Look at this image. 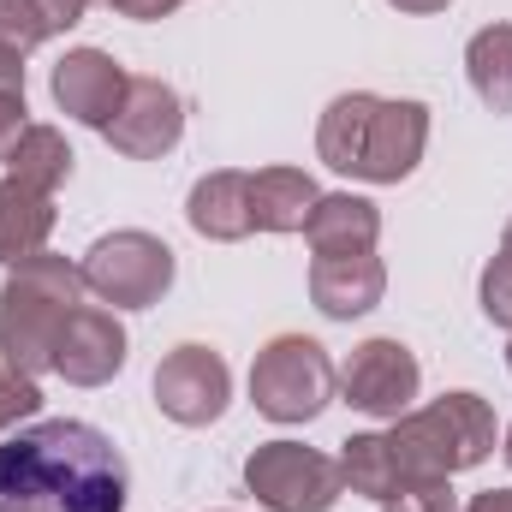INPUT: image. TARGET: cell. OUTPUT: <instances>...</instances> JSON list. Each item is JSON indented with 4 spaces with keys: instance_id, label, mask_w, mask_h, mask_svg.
Here are the masks:
<instances>
[{
    "instance_id": "obj_1",
    "label": "cell",
    "mask_w": 512,
    "mask_h": 512,
    "mask_svg": "<svg viewBox=\"0 0 512 512\" xmlns=\"http://www.w3.org/2000/svg\"><path fill=\"white\" fill-rule=\"evenodd\" d=\"M126 453L78 417H36L0 441V512H126Z\"/></svg>"
},
{
    "instance_id": "obj_2",
    "label": "cell",
    "mask_w": 512,
    "mask_h": 512,
    "mask_svg": "<svg viewBox=\"0 0 512 512\" xmlns=\"http://www.w3.org/2000/svg\"><path fill=\"white\" fill-rule=\"evenodd\" d=\"M429 149V108L411 96H376V90H346L322 108L316 120V155L364 185H399L417 173Z\"/></svg>"
},
{
    "instance_id": "obj_3",
    "label": "cell",
    "mask_w": 512,
    "mask_h": 512,
    "mask_svg": "<svg viewBox=\"0 0 512 512\" xmlns=\"http://www.w3.org/2000/svg\"><path fill=\"white\" fill-rule=\"evenodd\" d=\"M84 292H90L84 268L54 251L6 268V286H0V364L30 376V382L54 376V346H60L72 310L84 304Z\"/></svg>"
},
{
    "instance_id": "obj_4",
    "label": "cell",
    "mask_w": 512,
    "mask_h": 512,
    "mask_svg": "<svg viewBox=\"0 0 512 512\" xmlns=\"http://www.w3.org/2000/svg\"><path fill=\"white\" fill-rule=\"evenodd\" d=\"M387 459H393V483H429V477H459L477 471L495 453V411L483 393H441L423 411L393 417V429L382 435Z\"/></svg>"
},
{
    "instance_id": "obj_5",
    "label": "cell",
    "mask_w": 512,
    "mask_h": 512,
    "mask_svg": "<svg viewBox=\"0 0 512 512\" xmlns=\"http://www.w3.org/2000/svg\"><path fill=\"white\" fill-rule=\"evenodd\" d=\"M334 358L310 334H280L251 364V405L268 423H310L334 399Z\"/></svg>"
},
{
    "instance_id": "obj_6",
    "label": "cell",
    "mask_w": 512,
    "mask_h": 512,
    "mask_svg": "<svg viewBox=\"0 0 512 512\" xmlns=\"http://www.w3.org/2000/svg\"><path fill=\"white\" fill-rule=\"evenodd\" d=\"M78 268H84V286H90L102 304H114V310H149V304H161L167 286H173V274H179L173 251H167L155 233H143V227L102 233V239L84 251Z\"/></svg>"
},
{
    "instance_id": "obj_7",
    "label": "cell",
    "mask_w": 512,
    "mask_h": 512,
    "mask_svg": "<svg viewBox=\"0 0 512 512\" xmlns=\"http://www.w3.org/2000/svg\"><path fill=\"white\" fill-rule=\"evenodd\" d=\"M245 489L268 512H328L346 495V477H340V459L304 441H262L245 459Z\"/></svg>"
},
{
    "instance_id": "obj_8",
    "label": "cell",
    "mask_w": 512,
    "mask_h": 512,
    "mask_svg": "<svg viewBox=\"0 0 512 512\" xmlns=\"http://www.w3.org/2000/svg\"><path fill=\"white\" fill-rule=\"evenodd\" d=\"M227 399H233V370L209 346H173L155 364V405L179 429H209L227 411Z\"/></svg>"
},
{
    "instance_id": "obj_9",
    "label": "cell",
    "mask_w": 512,
    "mask_h": 512,
    "mask_svg": "<svg viewBox=\"0 0 512 512\" xmlns=\"http://www.w3.org/2000/svg\"><path fill=\"white\" fill-rule=\"evenodd\" d=\"M423 387V370L411 358V346L399 340H364L352 346L346 370H340V393L352 411H370V417H405L411 399Z\"/></svg>"
},
{
    "instance_id": "obj_10",
    "label": "cell",
    "mask_w": 512,
    "mask_h": 512,
    "mask_svg": "<svg viewBox=\"0 0 512 512\" xmlns=\"http://www.w3.org/2000/svg\"><path fill=\"white\" fill-rule=\"evenodd\" d=\"M126 161H161L167 149H179L185 137V96L161 78H131L120 114L102 131Z\"/></svg>"
},
{
    "instance_id": "obj_11",
    "label": "cell",
    "mask_w": 512,
    "mask_h": 512,
    "mask_svg": "<svg viewBox=\"0 0 512 512\" xmlns=\"http://www.w3.org/2000/svg\"><path fill=\"white\" fill-rule=\"evenodd\" d=\"M126 328L114 310H96V304H78L60 346H54V376L72 387H108L126 370Z\"/></svg>"
},
{
    "instance_id": "obj_12",
    "label": "cell",
    "mask_w": 512,
    "mask_h": 512,
    "mask_svg": "<svg viewBox=\"0 0 512 512\" xmlns=\"http://www.w3.org/2000/svg\"><path fill=\"white\" fill-rule=\"evenodd\" d=\"M126 84L131 72L114 60V54H102V48H72L60 66H54V102H60V114H72L78 126L90 131H108V120L120 114V102H126Z\"/></svg>"
},
{
    "instance_id": "obj_13",
    "label": "cell",
    "mask_w": 512,
    "mask_h": 512,
    "mask_svg": "<svg viewBox=\"0 0 512 512\" xmlns=\"http://www.w3.org/2000/svg\"><path fill=\"white\" fill-rule=\"evenodd\" d=\"M387 292V268L376 251H352V256H316L310 262V304L328 322H352L370 316Z\"/></svg>"
},
{
    "instance_id": "obj_14",
    "label": "cell",
    "mask_w": 512,
    "mask_h": 512,
    "mask_svg": "<svg viewBox=\"0 0 512 512\" xmlns=\"http://www.w3.org/2000/svg\"><path fill=\"white\" fill-rule=\"evenodd\" d=\"M185 221H191V233H203L209 245H239V239H251L256 233L251 173H239V167L203 173V179L191 185V197H185Z\"/></svg>"
},
{
    "instance_id": "obj_15",
    "label": "cell",
    "mask_w": 512,
    "mask_h": 512,
    "mask_svg": "<svg viewBox=\"0 0 512 512\" xmlns=\"http://www.w3.org/2000/svg\"><path fill=\"white\" fill-rule=\"evenodd\" d=\"M304 239L316 256H352V251H376L382 239V209L370 197H352V191H322L310 221H304Z\"/></svg>"
},
{
    "instance_id": "obj_16",
    "label": "cell",
    "mask_w": 512,
    "mask_h": 512,
    "mask_svg": "<svg viewBox=\"0 0 512 512\" xmlns=\"http://www.w3.org/2000/svg\"><path fill=\"white\" fill-rule=\"evenodd\" d=\"M48 233H54V197L24 185V179H0V262L18 268L30 256L48 251Z\"/></svg>"
},
{
    "instance_id": "obj_17",
    "label": "cell",
    "mask_w": 512,
    "mask_h": 512,
    "mask_svg": "<svg viewBox=\"0 0 512 512\" xmlns=\"http://www.w3.org/2000/svg\"><path fill=\"white\" fill-rule=\"evenodd\" d=\"M322 185L304 167H262L251 173V221L256 233H304Z\"/></svg>"
},
{
    "instance_id": "obj_18",
    "label": "cell",
    "mask_w": 512,
    "mask_h": 512,
    "mask_svg": "<svg viewBox=\"0 0 512 512\" xmlns=\"http://www.w3.org/2000/svg\"><path fill=\"white\" fill-rule=\"evenodd\" d=\"M465 78L489 114H512V24H483L465 42Z\"/></svg>"
},
{
    "instance_id": "obj_19",
    "label": "cell",
    "mask_w": 512,
    "mask_h": 512,
    "mask_svg": "<svg viewBox=\"0 0 512 512\" xmlns=\"http://www.w3.org/2000/svg\"><path fill=\"white\" fill-rule=\"evenodd\" d=\"M72 161H78V155H72L66 131H54V126H24L18 149H12V161H6V173L54 197V191L72 179Z\"/></svg>"
},
{
    "instance_id": "obj_20",
    "label": "cell",
    "mask_w": 512,
    "mask_h": 512,
    "mask_svg": "<svg viewBox=\"0 0 512 512\" xmlns=\"http://www.w3.org/2000/svg\"><path fill=\"white\" fill-rule=\"evenodd\" d=\"M477 298H483V316L495 328H512V221H507V233H501V251L489 256V268H483Z\"/></svg>"
},
{
    "instance_id": "obj_21",
    "label": "cell",
    "mask_w": 512,
    "mask_h": 512,
    "mask_svg": "<svg viewBox=\"0 0 512 512\" xmlns=\"http://www.w3.org/2000/svg\"><path fill=\"white\" fill-rule=\"evenodd\" d=\"M48 36H54V30L42 24L36 0H0V42H6V48L30 54V48H42Z\"/></svg>"
},
{
    "instance_id": "obj_22",
    "label": "cell",
    "mask_w": 512,
    "mask_h": 512,
    "mask_svg": "<svg viewBox=\"0 0 512 512\" xmlns=\"http://www.w3.org/2000/svg\"><path fill=\"white\" fill-rule=\"evenodd\" d=\"M36 411H42V387L0 364V435H12L18 423H36Z\"/></svg>"
},
{
    "instance_id": "obj_23",
    "label": "cell",
    "mask_w": 512,
    "mask_h": 512,
    "mask_svg": "<svg viewBox=\"0 0 512 512\" xmlns=\"http://www.w3.org/2000/svg\"><path fill=\"white\" fill-rule=\"evenodd\" d=\"M382 512H459L453 501V477H429V483H405L382 501Z\"/></svg>"
},
{
    "instance_id": "obj_24",
    "label": "cell",
    "mask_w": 512,
    "mask_h": 512,
    "mask_svg": "<svg viewBox=\"0 0 512 512\" xmlns=\"http://www.w3.org/2000/svg\"><path fill=\"white\" fill-rule=\"evenodd\" d=\"M24 96H0V167L12 161V149H18V137H24Z\"/></svg>"
},
{
    "instance_id": "obj_25",
    "label": "cell",
    "mask_w": 512,
    "mask_h": 512,
    "mask_svg": "<svg viewBox=\"0 0 512 512\" xmlns=\"http://www.w3.org/2000/svg\"><path fill=\"white\" fill-rule=\"evenodd\" d=\"M108 12H120V18H137V24H155V18H173L185 0H102Z\"/></svg>"
},
{
    "instance_id": "obj_26",
    "label": "cell",
    "mask_w": 512,
    "mask_h": 512,
    "mask_svg": "<svg viewBox=\"0 0 512 512\" xmlns=\"http://www.w3.org/2000/svg\"><path fill=\"white\" fill-rule=\"evenodd\" d=\"M36 12H42V24L60 36V30H72V24H84L90 0H36Z\"/></svg>"
},
{
    "instance_id": "obj_27",
    "label": "cell",
    "mask_w": 512,
    "mask_h": 512,
    "mask_svg": "<svg viewBox=\"0 0 512 512\" xmlns=\"http://www.w3.org/2000/svg\"><path fill=\"white\" fill-rule=\"evenodd\" d=\"M0 96H24V54L0 42Z\"/></svg>"
},
{
    "instance_id": "obj_28",
    "label": "cell",
    "mask_w": 512,
    "mask_h": 512,
    "mask_svg": "<svg viewBox=\"0 0 512 512\" xmlns=\"http://www.w3.org/2000/svg\"><path fill=\"white\" fill-rule=\"evenodd\" d=\"M465 512H512V489H483V495H471Z\"/></svg>"
},
{
    "instance_id": "obj_29",
    "label": "cell",
    "mask_w": 512,
    "mask_h": 512,
    "mask_svg": "<svg viewBox=\"0 0 512 512\" xmlns=\"http://www.w3.org/2000/svg\"><path fill=\"white\" fill-rule=\"evenodd\" d=\"M387 6H399V12H447L453 0H387Z\"/></svg>"
},
{
    "instance_id": "obj_30",
    "label": "cell",
    "mask_w": 512,
    "mask_h": 512,
    "mask_svg": "<svg viewBox=\"0 0 512 512\" xmlns=\"http://www.w3.org/2000/svg\"><path fill=\"white\" fill-rule=\"evenodd\" d=\"M501 453H507V465H512V429H507V447H501Z\"/></svg>"
},
{
    "instance_id": "obj_31",
    "label": "cell",
    "mask_w": 512,
    "mask_h": 512,
    "mask_svg": "<svg viewBox=\"0 0 512 512\" xmlns=\"http://www.w3.org/2000/svg\"><path fill=\"white\" fill-rule=\"evenodd\" d=\"M507 370H512V346H507Z\"/></svg>"
}]
</instances>
